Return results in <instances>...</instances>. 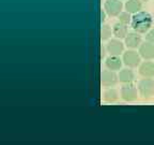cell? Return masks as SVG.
I'll return each mask as SVG.
<instances>
[{"mask_svg": "<svg viewBox=\"0 0 154 145\" xmlns=\"http://www.w3.org/2000/svg\"><path fill=\"white\" fill-rule=\"evenodd\" d=\"M138 88L133 83H126L121 87L120 96L124 101L132 102L137 100L138 98Z\"/></svg>", "mask_w": 154, "mask_h": 145, "instance_id": "cell-3", "label": "cell"}, {"mask_svg": "<svg viewBox=\"0 0 154 145\" xmlns=\"http://www.w3.org/2000/svg\"><path fill=\"white\" fill-rule=\"evenodd\" d=\"M119 81L118 74H116V71L112 70H104L101 73V83L105 87L115 86Z\"/></svg>", "mask_w": 154, "mask_h": 145, "instance_id": "cell-6", "label": "cell"}, {"mask_svg": "<svg viewBox=\"0 0 154 145\" xmlns=\"http://www.w3.org/2000/svg\"><path fill=\"white\" fill-rule=\"evenodd\" d=\"M111 34H112V30H111V28L108 26V25H105L104 24L103 26H102L101 28V38L102 40H108L109 38L111 37Z\"/></svg>", "mask_w": 154, "mask_h": 145, "instance_id": "cell-16", "label": "cell"}, {"mask_svg": "<svg viewBox=\"0 0 154 145\" xmlns=\"http://www.w3.org/2000/svg\"><path fill=\"white\" fill-rule=\"evenodd\" d=\"M119 98V94L118 92L113 88H108V89H106L103 94V99L104 101L106 102H115L117 101Z\"/></svg>", "mask_w": 154, "mask_h": 145, "instance_id": "cell-15", "label": "cell"}, {"mask_svg": "<svg viewBox=\"0 0 154 145\" xmlns=\"http://www.w3.org/2000/svg\"><path fill=\"white\" fill-rule=\"evenodd\" d=\"M139 74L142 77L154 76V63L152 61H143L139 65Z\"/></svg>", "mask_w": 154, "mask_h": 145, "instance_id": "cell-11", "label": "cell"}, {"mask_svg": "<svg viewBox=\"0 0 154 145\" xmlns=\"http://www.w3.org/2000/svg\"><path fill=\"white\" fill-rule=\"evenodd\" d=\"M106 50H107V52H108L110 55L120 56L121 54L123 53V51H124V44H123L118 38L112 39V40H110V41L107 43Z\"/></svg>", "mask_w": 154, "mask_h": 145, "instance_id": "cell-7", "label": "cell"}, {"mask_svg": "<svg viewBox=\"0 0 154 145\" xmlns=\"http://www.w3.org/2000/svg\"><path fill=\"white\" fill-rule=\"evenodd\" d=\"M142 9V1L141 0H128L125 3V10L130 12L131 14L139 12Z\"/></svg>", "mask_w": 154, "mask_h": 145, "instance_id": "cell-14", "label": "cell"}, {"mask_svg": "<svg viewBox=\"0 0 154 145\" xmlns=\"http://www.w3.org/2000/svg\"><path fill=\"white\" fill-rule=\"evenodd\" d=\"M125 45L130 48H137L141 44V36L136 31L128 32V36L124 39Z\"/></svg>", "mask_w": 154, "mask_h": 145, "instance_id": "cell-9", "label": "cell"}, {"mask_svg": "<svg viewBox=\"0 0 154 145\" xmlns=\"http://www.w3.org/2000/svg\"><path fill=\"white\" fill-rule=\"evenodd\" d=\"M138 53L140 54L141 58L143 59H153L154 58V43L151 42H143V43L140 44L139 50H138Z\"/></svg>", "mask_w": 154, "mask_h": 145, "instance_id": "cell-8", "label": "cell"}, {"mask_svg": "<svg viewBox=\"0 0 154 145\" xmlns=\"http://www.w3.org/2000/svg\"><path fill=\"white\" fill-rule=\"evenodd\" d=\"M128 34V25L123 24L121 22L116 23L112 27V34L118 39H125V37Z\"/></svg>", "mask_w": 154, "mask_h": 145, "instance_id": "cell-12", "label": "cell"}, {"mask_svg": "<svg viewBox=\"0 0 154 145\" xmlns=\"http://www.w3.org/2000/svg\"><path fill=\"white\" fill-rule=\"evenodd\" d=\"M146 40L148 42H151V43H154V28L150 29L149 31L146 34Z\"/></svg>", "mask_w": 154, "mask_h": 145, "instance_id": "cell-18", "label": "cell"}, {"mask_svg": "<svg viewBox=\"0 0 154 145\" xmlns=\"http://www.w3.org/2000/svg\"><path fill=\"white\" fill-rule=\"evenodd\" d=\"M141 1H143V2H144V1H146V2H147V1H148V0H141Z\"/></svg>", "mask_w": 154, "mask_h": 145, "instance_id": "cell-19", "label": "cell"}, {"mask_svg": "<svg viewBox=\"0 0 154 145\" xmlns=\"http://www.w3.org/2000/svg\"><path fill=\"white\" fill-rule=\"evenodd\" d=\"M137 88L140 96L146 99L151 98L154 96V80H152V77H144L138 82Z\"/></svg>", "mask_w": 154, "mask_h": 145, "instance_id": "cell-2", "label": "cell"}, {"mask_svg": "<svg viewBox=\"0 0 154 145\" xmlns=\"http://www.w3.org/2000/svg\"><path fill=\"white\" fill-rule=\"evenodd\" d=\"M123 63L128 66V68H136L140 65L141 61V56L139 53L135 51H126L123 54Z\"/></svg>", "mask_w": 154, "mask_h": 145, "instance_id": "cell-5", "label": "cell"}, {"mask_svg": "<svg viewBox=\"0 0 154 145\" xmlns=\"http://www.w3.org/2000/svg\"><path fill=\"white\" fill-rule=\"evenodd\" d=\"M152 24H153L152 15L146 11H139V12L133 14L131 27L134 31L138 32V34H147L151 29Z\"/></svg>", "mask_w": 154, "mask_h": 145, "instance_id": "cell-1", "label": "cell"}, {"mask_svg": "<svg viewBox=\"0 0 154 145\" xmlns=\"http://www.w3.org/2000/svg\"><path fill=\"white\" fill-rule=\"evenodd\" d=\"M119 81L123 84H126V83H133L135 81V74L133 72V70L126 68V69H122L120 70L118 74Z\"/></svg>", "mask_w": 154, "mask_h": 145, "instance_id": "cell-13", "label": "cell"}, {"mask_svg": "<svg viewBox=\"0 0 154 145\" xmlns=\"http://www.w3.org/2000/svg\"><path fill=\"white\" fill-rule=\"evenodd\" d=\"M122 7L120 0H106L104 3V10L109 16H118L122 12Z\"/></svg>", "mask_w": 154, "mask_h": 145, "instance_id": "cell-4", "label": "cell"}, {"mask_svg": "<svg viewBox=\"0 0 154 145\" xmlns=\"http://www.w3.org/2000/svg\"><path fill=\"white\" fill-rule=\"evenodd\" d=\"M123 60L120 58V56H113L110 55L109 57L106 58L105 60V66L107 69L112 71H118L122 67Z\"/></svg>", "mask_w": 154, "mask_h": 145, "instance_id": "cell-10", "label": "cell"}, {"mask_svg": "<svg viewBox=\"0 0 154 145\" xmlns=\"http://www.w3.org/2000/svg\"><path fill=\"white\" fill-rule=\"evenodd\" d=\"M119 17V22L123 23V24H131V22H132V14H131L130 12H128V11H125V12H121L120 14L118 15Z\"/></svg>", "mask_w": 154, "mask_h": 145, "instance_id": "cell-17", "label": "cell"}]
</instances>
